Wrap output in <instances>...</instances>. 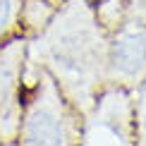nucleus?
Instances as JSON below:
<instances>
[{"label": "nucleus", "mask_w": 146, "mask_h": 146, "mask_svg": "<svg viewBox=\"0 0 146 146\" xmlns=\"http://www.w3.org/2000/svg\"><path fill=\"white\" fill-rule=\"evenodd\" d=\"M27 55L55 77L82 115L91 110L101 84L108 82L106 29L86 0H65L36 41H29Z\"/></svg>", "instance_id": "nucleus-1"}, {"label": "nucleus", "mask_w": 146, "mask_h": 146, "mask_svg": "<svg viewBox=\"0 0 146 146\" xmlns=\"http://www.w3.org/2000/svg\"><path fill=\"white\" fill-rule=\"evenodd\" d=\"M84 115L70 103L55 77L38 60L27 55L24 108L17 144H77Z\"/></svg>", "instance_id": "nucleus-2"}, {"label": "nucleus", "mask_w": 146, "mask_h": 146, "mask_svg": "<svg viewBox=\"0 0 146 146\" xmlns=\"http://www.w3.org/2000/svg\"><path fill=\"white\" fill-rule=\"evenodd\" d=\"M137 139V108L129 91L113 84L96 96L91 110L84 115V144H132Z\"/></svg>", "instance_id": "nucleus-3"}, {"label": "nucleus", "mask_w": 146, "mask_h": 146, "mask_svg": "<svg viewBox=\"0 0 146 146\" xmlns=\"http://www.w3.org/2000/svg\"><path fill=\"white\" fill-rule=\"evenodd\" d=\"M29 36L12 34L0 43V144H17L24 108V65Z\"/></svg>", "instance_id": "nucleus-4"}, {"label": "nucleus", "mask_w": 146, "mask_h": 146, "mask_svg": "<svg viewBox=\"0 0 146 146\" xmlns=\"http://www.w3.org/2000/svg\"><path fill=\"white\" fill-rule=\"evenodd\" d=\"M22 0H0V43L19 29Z\"/></svg>", "instance_id": "nucleus-5"}, {"label": "nucleus", "mask_w": 146, "mask_h": 146, "mask_svg": "<svg viewBox=\"0 0 146 146\" xmlns=\"http://www.w3.org/2000/svg\"><path fill=\"white\" fill-rule=\"evenodd\" d=\"M137 141L146 144V79L141 82V94L137 101Z\"/></svg>", "instance_id": "nucleus-6"}, {"label": "nucleus", "mask_w": 146, "mask_h": 146, "mask_svg": "<svg viewBox=\"0 0 146 146\" xmlns=\"http://www.w3.org/2000/svg\"><path fill=\"white\" fill-rule=\"evenodd\" d=\"M86 3H101V0H86Z\"/></svg>", "instance_id": "nucleus-7"}]
</instances>
